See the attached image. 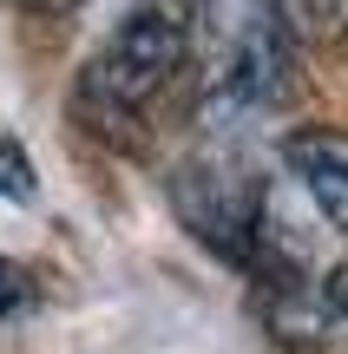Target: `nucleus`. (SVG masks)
Here are the masks:
<instances>
[{
	"instance_id": "1",
	"label": "nucleus",
	"mask_w": 348,
	"mask_h": 354,
	"mask_svg": "<svg viewBox=\"0 0 348 354\" xmlns=\"http://www.w3.org/2000/svg\"><path fill=\"white\" fill-rule=\"evenodd\" d=\"M197 66L217 118H263L289 92V13L283 0H197Z\"/></svg>"
},
{
	"instance_id": "2",
	"label": "nucleus",
	"mask_w": 348,
	"mask_h": 354,
	"mask_svg": "<svg viewBox=\"0 0 348 354\" xmlns=\"http://www.w3.org/2000/svg\"><path fill=\"white\" fill-rule=\"evenodd\" d=\"M191 39H197V0H131L79 73L86 112L131 125L171 86V73L191 59Z\"/></svg>"
},
{
	"instance_id": "3",
	"label": "nucleus",
	"mask_w": 348,
	"mask_h": 354,
	"mask_svg": "<svg viewBox=\"0 0 348 354\" xmlns=\"http://www.w3.org/2000/svg\"><path fill=\"white\" fill-rule=\"evenodd\" d=\"M276 158H283V177L302 190V203H309L336 236H348V131L302 125V131H289V138L276 145Z\"/></svg>"
},
{
	"instance_id": "4",
	"label": "nucleus",
	"mask_w": 348,
	"mask_h": 354,
	"mask_svg": "<svg viewBox=\"0 0 348 354\" xmlns=\"http://www.w3.org/2000/svg\"><path fill=\"white\" fill-rule=\"evenodd\" d=\"M0 197L7 203H33L39 197L33 158H26V145H13V138H0Z\"/></svg>"
},
{
	"instance_id": "5",
	"label": "nucleus",
	"mask_w": 348,
	"mask_h": 354,
	"mask_svg": "<svg viewBox=\"0 0 348 354\" xmlns=\"http://www.w3.org/2000/svg\"><path fill=\"white\" fill-rule=\"evenodd\" d=\"M26 302H33V276H26L13 256H0V322H7V315H20Z\"/></svg>"
},
{
	"instance_id": "6",
	"label": "nucleus",
	"mask_w": 348,
	"mask_h": 354,
	"mask_svg": "<svg viewBox=\"0 0 348 354\" xmlns=\"http://www.w3.org/2000/svg\"><path fill=\"white\" fill-rule=\"evenodd\" d=\"M289 26H309V33H329L342 20V0H283Z\"/></svg>"
},
{
	"instance_id": "7",
	"label": "nucleus",
	"mask_w": 348,
	"mask_h": 354,
	"mask_svg": "<svg viewBox=\"0 0 348 354\" xmlns=\"http://www.w3.org/2000/svg\"><path fill=\"white\" fill-rule=\"evenodd\" d=\"M322 315L336 322V328H348V263H336L322 276Z\"/></svg>"
},
{
	"instance_id": "8",
	"label": "nucleus",
	"mask_w": 348,
	"mask_h": 354,
	"mask_svg": "<svg viewBox=\"0 0 348 354\" xmlns=\"http://www.w3.org/2000/svg\"><path fill=\"white\" fill-rule=\"evenodd\" d=\"M33 7H46V13H66V7H86V0H33Z\"/></svg>"
},
{
	"instance_id": "9",
	"label": "nucleus",
	"mask_w": 348,
	"mask_h": 354,
	"mask_svg": "<svg viewBox=\"0 0 348 354\" xmlns=\"http://www.w3.org/2000/svg\"><path fill=\"white\" fill-rule=\"evenodd\" d=\"M342 13H348V0H342Z\"/></svg>"
}]
</instances>
